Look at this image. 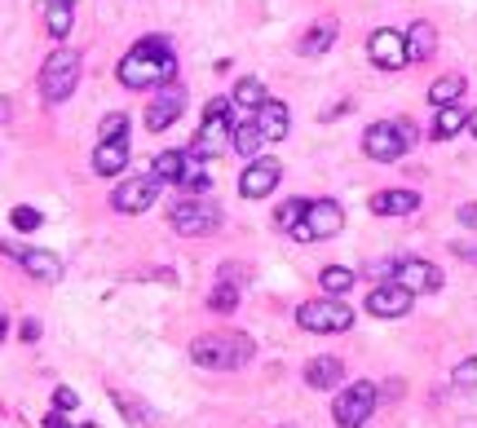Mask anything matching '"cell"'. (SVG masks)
I'll list each match as a JSON object with an SVG mask.
<instances>
[{
    "instance_id": "6da1fadb",
    "label": "cell",
    "mask_w": 477,
    "mask_h": 428,
    "mask_svg": "<svg viewBox=\"0 0 477 428\" xmlns=\"http://www.w3.org/2000/svg\"><path fill=\"white\" fill-rule=\"evenodd\" d=\"M120 84L124 89H155V84H169L177 75V58H172V44L164 35H146L137 40L133 49L120 58Z\"/></svg>"
},
{
    "instance_id": "7a4b0ae2",
    "label": "cell",
    "mask_w": 477,
    "mask_h": 428,
    "mask_svg": "<svg viewBox=\"0 0 477 428\" xmlns=\"http://www.w3.org/2000/svg\"><path fill=\"white\" fill-rule=\"evenodd\" d=\"M252 358V340L243 331H208L190 340V363L204 371H238Z\"/></svg>"
},
{
    "instance_id": "3957f363",
    "label": "cell",
    "mask_w": 477,
    "mask_h": 428,
    "mask_svg": "<svg viewBox=\"0 0 477 428\" xmlns=\"http://www.w3.org/2000/svg\"><path fill=\"white\" fill-rule=\"evenodd\" d=\"M415 124L411 120H380L372 129L363 132V151H367V160H380V164H394V160H403L411 146H415Z\"/></svg>"
},
{
    "instance_id": "277c9868",
    "label": "cell",
    "mask_w": 477,
    "mask_h": 428,
    "mask_svg": "<svg viewBox=\"0 0 477 428\" xmlns=\"http://www.w3.org/2000/svg\"><path fill=\"white\" fill-rule=\"evenodd\" d=\"M75 84H80V54L75 49H54L40 66V98L49 106H58V102H67L75 93Z\"/></svg>"
},
{
    "instance_id": "5b68a950",
    "label": "cell",
    "mask_w": 477,
    "mask_h": 428,
    "mask_svg": "<svg viewBox=\"0 0 477 428\" xmlns=\"http://www.w3.org/2000/svg\"><path fill=\"white\" fill-rule=\"evenodd\" d=\"M375 402H380V389L372 380H358V384H345L336 394V406H332V420L341 428H367Z\"/></svg>"
},
{
    "instance_id": "8992f818",
    "label": "cell",
    "mask_w": 477,
    "mask_h": 428,
    "mask_svg": "<svg viewBox=\"0 0 477 428\" xmlns=\"http://www.w3.org/2000/svg\"><path fill=\"white\" fill-rule=\"evenodd\" d=\"M226 151H235V129L226 120V98H212L204 111V129L195 137V155L200 160H217Z\"/></svg>"
},
{
    "instance_id": "52a82bcc",
    "label": "cell",
    "mask_w": 477,
    "mask_h": 428,
    "mask_svg": "<svg viewBox=\"0 0 477 428\" xmlns=\"http://www.w3.org/2000/svg\"><path fill=\"white\" fill-rule=\"evenodd\" d=\"M169 221L177 234H186V238H204L221 226V208L217 203H208V199H181V203H172L169 208Z\"/></svg>"
},
{
    "instance_id": "ba28073f",
    "label": "cell",
    "mask_w": 477,
    "mask_h": 428,
    "mask_svg": "<svg viewBox=\"0 0 477 428\" xmlns=\"http://www.w3.org/2000/svg\"><path fill=\"white\" fill-rule=\"evenodd\" d=\"M345 230V208L336 199H314L301 217V226H292V238L297 243H314V238H332V234Z\"/></svg>"
},
{
    "instance_id": "9c48e42d",
    "label": "cell",
    "mask_w": 477,
    "mask_h": 428,
    "mask_svg": "<svg viewBox=\"0 0 477 428\" xmlns=\"http://www.w3.org/2000/svg\"><path fill=\"white\" fill-rule=\"evenodd\" d=\"M297 323L314 336H332V331H349L354 327V314L341 305V297H323V300H306L297 309Z\"/></svg>"
},
{
    "instance_id": "30bf717a",
    "label": "cell",
    "mask_w": 477,
    "mask_h": 428,
    "mask_svg": "<svg viewBox=\"0 0 477 428\" xmlns=\"http://www.w3.org/2000/svg\"><path fill=\"white\" fill-rule=\"evenodd\" d=\"M160 190H164V181H160L155 172H146V177H129V181L111 195V208H115V212L137 217V212H146V208L160 199Z\"/></svg>"
},
{
    "instance_id": "8fae6325",
    "label": "cell",
    "mask_w": 477,
    "mask_h": 428,
    "mask_svg": "<svg viewBox=\"0 0 477 428\" xmlns=\"http://www.w3.org/2000/svg\"><path fill=\"white\" fill-rule=\"evenodd\" d=\"M367 54H372V63L380 71H403L407 66V35L394 32V27H380L367 40Z\"/></svg>"
},
{
    "instance_id": "7c38bea8",
    "label": "cell",
    "mask_w": 477,
    "mask_h": 428,
    "mask_svg": "<svg viewBox=\"0 0 477 428\" xmlns=\"http://www.w3.org/2000/svg\"><path fill=\"white\" fill-rule=\"evenodd\" d=\"M411 300H415V292L394 278V283H380V287L367 292V314H375V318H403V314H411Z\"/></svg>"
},
{
    "instance_id": "4fadbf2b",
    "label": "cell",
    "mask_w": 477,
    "mask_h": 428,
    "mask_svg": "<svg viewBox=\"0 0 477 428\" xmlns=\"http://www.w3.org/2000/svg\"><path fill=\"white\" fill-rule=\"evenodd\" d=\"M394 278L411 287L415 297H429V292H438L443 287V269L429 261H420V257H407V261H394Z\"/></svg>"
},
{
    "instance_id": "5bb4252c",
    "label": "cell",
    "mask_w": 477,
    "mask_h": 428,
    "mask_svg": "<svg viewBox=\"0 0 477 428\" xmlns=\"http://www.w3.org/2000/svg\"><path fill=\"white\" fill-rule=\"evenodd\" d=\"M283 181V164L278 160H252L238 177V195L243 199H266L274 195V186Z\"/></svg>"
},
{
    "instance_id": "9a60e30c",
    "label": "cell",
    "mask_w": 477,
    "mask_h": 428,
    "mask_svg": "<svg viewBox=\"0 0 477 428\" xmlns=\"http://www.w3.org/2000/svg\"><path fill=\"white\" fill-rule=\"evenodd\" d=\"M0 252H9V257H18V265L40 278V283H58L63 278V261L54 257V252H44V248H14V243H0Z\"/></svg>"
},
{
    "instance_id": "2e32d148",
    "label": "cell",
    "mask_w": 477,
    "mask_h": 428,
    "mask_svg": "<svg viewBox=\"0 0 477 428\" xmlns=\"http://www.w3.org/2000/svg\"><path fill=\"white\" fill-rule=\"evenodd\" d=\"M181 106H186V93H181L172 80H169V84H160V98L151 102V111H146V129H151V132H164L172 120L181 115Z\"/></svg>"
},
{
    "instance_id": "e0dca14e",
    "label": "cell",
    "mask_w": 477,
    "mask_h": 428,
    "mask_svg": "<svg viewBox=\"0 0 477 428\" xmlns=\"http://www.w3.org/2000/svg\"><path fill=\"white\" fill-rule=\"evenodd\" d=\"M238 287H243V265H221V274H217V287H212V309L217 314H230L238 305Z\"/></svg>"
},
{
    "instance_id": "ac0fdd59",
    "label": "cell",
    "mask_w": 477,
    "mask_h": 428,
    "mask_svg": "<svg viewBox=\"0 0 477 428\" xmlns=\"http://www.w3.org/2000/svg\"><path fill=\"white\" fill-rule=\"evenodd\" d=\"M257 129H261V137H266V141H283V137H287V129H292L287 106H283V102H274V98H266L261 106H257Z\"/></svg>"
},
{
    "instance_id": "d6986e66",
    "label": "cell",
    "mask_w": 477,
    "mask_h": 428,
    "mask_svg": "<svg viewBox=\"0 0 477 428\" xmlns=\"http://www.w3.org/2000/svg\"><path fill=\"white\" fill-rule=\"evenodd\" d=\"M341 380H345V363H341V358H327V354H323V358H309V363H306V384H309V389H318V394L336 389Z\"/></svg>"
},
{
    "instance_id": "ffe728a7",
    "label": "cell",
    "mask_w": 477,
    "mask_h": 428,
    "mask_svg": "<svg viewBox=\"0 0 477 428\" xmlns=\"http://www.w3.org/2000/svg\"><path fill=\"white\" fill-rule=\"evenodd\" d=\"M124 168H129V137L98 141V151H93V172H102V177H115V172H124Z\"/></svg>"
},
{
    "instance_id": "44dd1931",
    "label": "cell",
    "mask_w": 477,
    "mask_h": 428,
    "mask_svg": "<svg viewBox=\"0 0 477 428\" xmlns=\"http://www.w3.org/2000/svg\"><path fill=\"white\" fill-rule=\"evenodd\" d=\"M415 208H420V195H415V190H380V195H372L375 217H411Z\"/></svg>"
},
{
    "instance_id": "7402d4cb",
    "label": "cell",
    "mask_w": 477,
    "mask_h": 428,
    "mask_svg": "<svg viewBox=\"0 0 477 428\" xmlns=\"http://www.w3.org/2000/svg\"><path fill=\"white\" fill-rule=\"evenodd\" d=\"M433 49H438V32H433V23H411L407 27V63H424V58H433Z\"/></svg>"
},
{
    "instance_id": "603a6c76",
    "label": "cell",
    "mask_w": 477,
    "mask_h": 428,
    "mask_svg": "<svg viewBox=\"0 0 477 428\" xmlns=\"http://www.w3.org/2000/svg\"><path fill=\"white\" fill-rule=\"evenodd\" d=\"M111 402H115V406H120V411H124V415H129L137 428H160V415H155V411H151L141 397L124 394V389H111Z\"/></svg>"
},
{
    "instance_id": "cb8c5ba5",
    "label": "cell",
    "mask_w": 477,
    "mask_h": 428,
    "mask_svg": "<svg viewBox=\"0 0 477 428\" xmlns=\"http://www.w3.org/2000/svg\"><path fill=\"white\" fill-rule=\"evenodd\" d=\"M460 129H469V111H464L460 102L438 106V115H433V137H438V141H446V137H455Z\"/></svg>"
},
{
    "instance_id": "d4e9b609",
    "label": "cell",
    "mask_w": 477,
    "mask_h": 428,
    "mask_svg": "<svg viewBox=\"0 0 477 428\" xmlns=\"http://www.w3.org/2000/svg\"><path fill=\"white\" fill-rule=\"evenodd\" d=\"M332 44H336V23H318V27H309V32L301 35V54H306V58L327 54Z\"/></svg>"
},
{
    "instance_id": "484cf974",
    "label": "cell",
    "mask_w": 477,
    "mask_h": 428,
    "mask_svg": "<svg viewBox=\"0 0 477 428\" xmlns=\"http://www.w3.org/2000/svg\"><path fill=\"white\" fill-rule=\"evenodd\" d=\"M44 27L54 40H67L71 35V0H49L44 5Z\"/></svg>"
},
{
    "instance_id": "4316f807",
    "label": "cell",
    "mask_w": 477,
    "mask_h": 428,
    "mask_svg": "<svg viewBox=\"0 0 477 428\" xmlns=\"http://www.w3.org/2000/svg\"><path fill=\"white\" fill-rule=\"evenodd\" d=\"M464 98V75H443V80H433L429 84V102L433 106H451V102Z\"/></svg>"
},
{
    "instance_id": "83f0119b",
    "label": "cell",
    "mask_w": 477,
    "mask_h": 428,
    "mask_svg": "<svg viewBox=\"0 0 477 428\" xmlns=\"http://www.w3.org/2000/svg\"><path fill=\"white\" fill-rule=\"evenodd\" d=\"M186 151H164V155H155V164H151V172L160 177V181H181V172H186Z\"/></svg>"
},
{
    "instance_id": "f1b7e54d",
    "label": "cell",
    "mask_w": 477,
    "mask_h": 428,
    "mask_svg": "<svg viewBox=\"0 0 477 428\" xmlns=\"http://www.w3.org/2000/svg\"><path fill=\"white\" fill-rule=\"evenodd\" d=\"M235 102L243 106V111H257L261 102H266V84L257 80V75H243L235 84Z\"/></svg>"
},
{
    "instance_id": "f546056e",
    "label": "cell",
    "mask_w": 477,
    "mask_h": 428,
    "mask_svg": "<svg viewBox=\"0 0 477 428\" xmlns=\"http://www.w3.org/2000/svg\"><path fill=\"white\" fill-rule=\"evenodd\" d=\"M318 283L327 287V297H345V292L354 287V274H349L345 265H327V269L318 274Z\"/></svg>"
},
{
    "instance_id": "4dcf8cb0",
    "label": "cell",
    "mask_w": 477,
    "mask_h": 428,
    "mask_svg": "<svg viewBox=\"0 0 477 428\" xmlns=\"http://www.w3.org/2000/svg\"><path fill=\"white\" fill-rule=\"evenodd\" d=\"M261 146H266V137H261V129H257V120L235 129V151H238V155H257Z\"/></svg>"
},
{
    "instance_id": "1f68e13d",
    "label": "cell",
    "mask_w": 477,
    "mask_h": 428,
    "mask_svg": "<svg viewBox=\"0 0 477 428\" xmlns=\"http://www.w3.org/2000/svg\"><path fill=\"white\" fill-rule=\"evenodd\" d=\"M306 208H309V199H287V203L274 212V226H278V230H292V226H301Z\"/></svg>"
},
{
    "instance_id": "d6a6232c",
    "label": "cell",
    "mask_w": 477,
    "mask_h": 428,
    "mask_svg": "<svg viewBox=\"0 0 477 428\" xmlns=\"http://www.w3.org/2000/svg\"><path fill=\"white\" fill-rule=\"evenodd\" d=\"M181 186H186V190H195V195H200V190H208L204 160H200L195 151H190V160H186V172H181Z\"/></svg>"
},
{
    "instance_id": "836d02e7",
    "label": "cell",
    "mask_w": 477,
    "mask_h": 428,
    "mask_svg": "<svg viewBox=\"0 0 477 428\" xmlns=\"http://www.w3.org/2000/svg\"><path fill=\"white\" fill-rule=\"evenodd\" d=\"M98 137L102 141H115V137H129V115L124 111H111L102 124H98Z\"/></svg>"
},
{
    "instance_id": "e575fe53",
    "label": "cell",
    "mask_w": 477,
    "mask_h": 428,
    "mask_svg": "<svg viewBox=\"0 0 477 428\" xmlns=\"http://www.w3.org/2000/svg\"><path fill=\"white\" fill-rule=\"evenodd\" d=\"M9 221H14V230H40V226H44V217H40L35 208H27V203H18V208L9 212Z\"/></svg>"
},
{
    "instance_id": "d590c367",
    "label": "cell",
    "mask_w": 477,
    "mask_h": 428,
    "mask_svg": "<svg viewBox=\"0 0 477 428\" xmlns=\"http://www.w3.org/2000/svg\"><path fill=\"white\" fill-rule=\"evenodd\" d=\"M451 380H455L460 389H477V358H464V363L451 371Z\"/></svg>"
},
{
    "instance_id": "8d00e7d4",
    "label": "cell",
    "mask_w": 477,
    "mask_h": 428,
    "mask_svg": "<svg viewBox=\"0 0 477 428\" xmlns=\"http://www.w3.org/2000/svg\"><path fill=\"white\" fill-rule=\"evenodd\" d=\"M75 402H80L75 389H54V406H58V411H75Z\"/></svg>"
},
{
    "instance_id": "74e56055",
    "label": "cell",
    "mask_w": 477,
    "mask_h": 428,
    "mask_svg": "<svg viewBox=\"0 0 477 428\" xmlns=\"http://www.w3.org/2000/svg\"><path fill=\"white\" fill-rule=\"evenodd\" d=\"M460 221H464V226H473V230H477V203H464V208H460Z\"/></svg>"
},
{
    "instance_id": "f35d334b",
    "label": "cell",
    "mask_w": 477,
    "mask_h": 428,
    "mask_svg": "<svg viewBox=\"0 0 477 428\" xmlns=\"http://www.w3.org/2000/svg\"><path fill=\"white\" fill-rule=\"evenodd\" d=\"M44 428H71V420L63 415V411H49V420H44Z\"/></svg>"
},
{
    "instance_id": "ab89813d",
    "label": "cell",
    "mask_w": 477,
    "mask_h": 428,
    "mask_svg": "<svg viewBox=\"0 0 477 428\" xmlns=\"http://www.w3.org/2000/svg\"><path fill=\"white\" fill-rule=\"evenodd\" d=\"M9 120H14V102L0 98V124H9Z\"/></svg>"
},
{
    "instance_id": "60d3db41",
    "label": "cell",
    "mask_w": 477,
    "mask_h": 428,
    "mask_svg": "<svg viewBox=\"0 0 477 428\" xmlns=\"http://www.w3.org/2000/svg\"><path fill=\"white\" fill-rule=\"evenodd\" d=\"M35 336H40V323H35V318H27V323H23V340H35Z\"/></svg>"
},
{
    "instance_id": "b9f144b4",
    "label": "cell",
    "mask_w": 477,
    "mask_h": 428,
    "mask_svg": "<svg viewBox=\"0 0 477 428\" xmlns=\"http://www.w3.org/2000/svg\"><path fill=\"white\" fill-rule=\"evenodd\" d=\"M5 331H9V318H5V314H0V340H5Z\"/></svg>"
},
{
    "instance_id": "7bdbcfd3",
    "label": "cell",
    "mask_w": 477,
    "mask_h": 428,
    "mask_svg": "<svg viewBox=\"0 0 477 428\" xmlns=\"http://www.w3.org/2000/svg\"><path fill=\"white\" fill-rule=\"evenodd\" d=\"M469 129H473V137H477V111H473V115H469Z\"/></svg>"
},
{
    "instance_id": "ee69618b",
    "label": "cell",
    "mask_w": 477,
    "mask_h": 428,
    "mask_svg": "<svg viewBox=\"0 0 477 428\" xmlns=\"http://www.w3.org/2000/svg\"><path fill=\"white\" fill-rule=\"evenodd\" d=\"M278 428H301V424H278Z\"/></svg>"
}]
</instances>
